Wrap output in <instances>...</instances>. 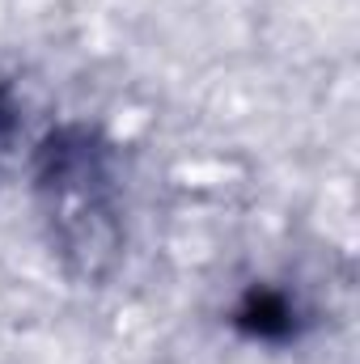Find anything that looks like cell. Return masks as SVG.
Returning <instances> with one entry per match:
<instances>
[{"instance_id":"1","label":"cell","mask_w":360,"mask_h":364,"mask_svg":"<svg viewBox=\"0 0 360 364\" xmlns=\"http://www.w3.org/2000/svg\"><path fill=\"white\" fill-rule=\"evenodd\" d=\"M34 195L55 255L77 279H106L123 255L115 153L90 127H55L34 157Z\"/></svg>"},{"instance_id":"2","label":"cell","mask_w":360,"mask_h":364,"mask_svg":"<svg viewBox=\"0 0 360 364\" xmlns=\"http://www.w3.org/2000/svg\"><path fill=\"white\" fill-rule=\"evenodd\" d=\"M292 322H297L292 301L280 296V292H268V288H255L246 296V305L238 309V326H246L259 339H284V335H292Z\"/></svg>"},{"instance_id":"3","label":"cell","mask_w":360,"mask_h":364,"mask_svg":"<svg viewBox=\"0 0 360 364\" xmlns=\"http://www.w3.org/2000/svg\"><path fill=\"white\" fill-rule=\"evenodd\" d=\"M9 123H13V106H9V93L0 90V132H4Z\"/></svg>"}]
</instances>
